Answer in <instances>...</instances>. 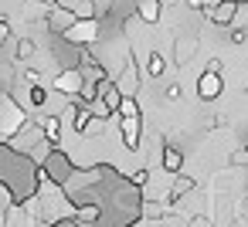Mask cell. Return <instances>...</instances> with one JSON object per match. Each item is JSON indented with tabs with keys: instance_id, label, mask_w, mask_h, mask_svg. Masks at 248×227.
Returning a JSON list of instances; mask_svg holds the SVG:
<instances>
[{
	"instance_id": "17",
	"label": "cell",
	"mask_w": 248,
	"mask_h": 227,
	"mask_svg": "<svg viewBox=\"0 0 248 227\" xmlns=\"http://www.w3.org/2000/svg\"><path fill=\"white\" fill-rule=\"evenodd\" d=\"M228 166H234V170H238V166H241V170H248V149H245V146H241V149H234V153L228 156Z\"/></svg>"
},
{
	"instance_id": "5",
	"label": "cell",
	"mask_w": 248,
	"mask_h": 227,
	"mask_svg": "<svg viewBox=\"0 0 248 227\" xmlns=\"http://www.w3.org/2000/svg\"><path fill=\"white\" fill-rule=\"evenodd\" d=\"M82 85H85V75H82V68H62L58 71V78L51 82V88L55 92H62V95H78L82 92Z\"/></svg>"
},
{
	"instance_id": "23",
	"label": "cell",
	"mask_w": 248,
	"mask_h": 227,
	"mask_svg": "<svg viewBox=\"0 0 248 227\" xmlns=\"http://www.w3.org/2000/svg\"><path fill=\"white\" fill-rule=\"evenodd\" d=\"M245 149H248V142H245Z\"/></svg>"
},
{
	"instance_id": "2",
	"label": "cell",
	"mask_w": 248,
	"mask_h": 227,
	"mask_svg": "<svg viewBox=\"0 0 248 227\" xmlns=\"http://www.w3.org/2000/svg\"><path fill=\"white\" fill-rule=\"evenodd\" d=\"M197 44H201V34L197 28H187L173 38V65L177 68H187L194 58H197Z\"/></svg>"
},
{
	"instance_id": "8",
	"label": "cell",
	"mask_w": 248,
	"mask_h": 227,
	"mask_svg": "<svg viewBox=\"0 0 248 227\" xmlns=\"http://www.w3.org/2000/svg\"><path fill=\"white\" fill-rule=\"evenodd\" d=\"M119 132H123V146L126 149H140V142H143V115H133V119H119Z\"/></svg>"
},
{
	"instance_id": "20",
	"label": "cell",
	"mask_w": 248,
	"mask_h": 227,
	"mask_svg": "<svg viewBox=\"0 0 248 227\" xmlns=\"http://www.w3.org/2000/svg\"><path fill=\"white\" fill-rule=\"evenodd\" d=\"M245 38H248V31H245V28H234V31H231V44H241Z\"/></svg>"
},
{
	"instance_id": "10",
	"label": "cell",
	"mask_w": 248,
	"mask_h": 227,
	"mask_svg": "<svg viewBox=\"0 0 248 227\" xmlns=\"http://www.w3.org/2000/svg\"><path fill=\"white\" fill-rule=\"evenodd\" d=\"M38 122H41V132H45V139H48L51 146H58V142H62V136H65L62 115H55V112H45V115H38Z\"/></svg>"
},
{
	"instance_id": "18",
	"label": "cell",
	"mask_w": 248,
	"mask_h": 227,
	"mask_svg": "<svg viewBox=\"0 0 248 227\" xmlns=\"http://www.w3.org/2000/svg\"><path fill=\"white\" fill-rule=\"evenodd\" d=\"M187 227H214V220L207 213H194V217H187Z\"/></svg>"
},
{
	"instance_id": "15",
	"label": "cell",
	"mask_w": 248,
	"mask_h": 227,
	"mask_svg": "<svg viewBox=\"0 0 248 227\" xmlns=\"http://www.w3.org/2000/svg\"><path fill=\"white\" fill-rule=\"evenodd\" d=\"M116 115H119V119H133V115H143V109H140L136 95H123V102H119Z\"/></svg>"
},
{
	"instance_id": "3",
	"label": "cell",
	"mask_w": 248,
	"mask_h": 227,
	"mask_svg": "<svg viewBox=\"0 0 248 227\" xmlns=\"http://www.w3.org/2000/svg\"><path fill=\"white\" fill-rule=\"evenodd\" d=\"M116 85H119V92H123V95H140L143 71H140V65H136V58H133V55H126V58H123V65H119V71H116Z\"/></svg>"
},
{
	"instance_id": "22",
	"label": "cell",
	"mask_w": 248,
	"mask_h": 227,
	"mask_svg": "<svg viewBox=\"0 0 248 227\" xmlns=\"http://www.w3.org/2000/svg\"><path fill=\"white\" fill-rule=\"evenodd\" d=\"M41 4H48V7H55V4H58V0H41Z\"/></svg>"
},
{
	"instance_id": "21",
	"label": "cell",
	"mask_w": 248,
	"mask_h": 227,
	"mask_svg": "<svg viewBox=\"0 0 248 227\" xmlns=\"http://www.w3.org/2000/svg\"><path fill=\"white\" fill-rule=\"evenodd\" d=\"M78 4H82V0H58V7H68V11H75Z\"/></svg>"
},
{
	"instance_id": "6",
	"label": "cell",
	"mask_w": 248,
	"mask_h": 227,
	"mask_svg": "<svg viewBox=\"0 0 248 227\" xmlns=\"http://www.w3.org/2000/svg\"><path fill=\"white\" fill-rule=\"evenodd\" d=\"M238 11H241L238 0H217V4L211 7V24L214 28H231L238 21Z\"/></svg>"
},
{
	"instance_id": "9",
	"label": "cell",
	"mask_w": 248,
	"mask_h": 227,
	"mask_svg": "<svg viewBox=\"0 0 248 227\" xmlns=\"http://www.w3.org/2000/svg\"><path fill=\"white\" fill-rule=\"evenodd\" d=\"M160 170L163 173H170V176H177L180 170H184V149L180 146H173L170 139L163 142V149H160Z\"/></svg>"
},
{
	"instance_id": "13",
	"label": "cell",
	"mask_w": 248,
	"mask_h": 227,
	"mask_svg": "<svg viewBox=\"0 0 248 227\" xmlns=\"http://www.w3.org/2000/svg\"><path fill=\"white\" fill-rule=\"evenodd\" d=\"M38 55V41L34 38H17L14 41V61H31Z\"/></svg>"
},
{
	"instance_id": "16",
	"label": "cell",
	"mask_w": 248,
	"mask_h": 227,
	"mask_svg": "<svg viewBox=\"0 0 248 227\" xmlns=\"http://www.w3.org/2000/svg\"><path fill=\"white\" fill-rule=\"evenodd\" d=\"M17 207V197H14V190L0 180V213H7V210H14Z\"/></svg>"
},
{
	"instance_id": "4",
	"label": "cell",
	"mask_w": 248,
	"mask_h": 227,
	"mask_svg": "<svg viewBox=\"0 0 248 227\" xmlns=\"http://www.w3.org/2000/svg\"><path fill=\"white\" fill-rule=\"evenodd\" d=\"M78 24V17H75V11H68V7H51L48 11V17H45V28H48V34L51 38H58V34H68L72 28Z\"/></svg>"
},
{
	"instance_id": "11",
	"label": "cell",
	"mask_w": 248,
	"mask_h": 227,
	"mask_svg": "<svg viewBox=\"0 0 248 227\" xmlns=\"http://www.w3.org/2000/svg\"><path fill=\"white\" fill-rule=\"evenodd\" d=\"M194 190H197V180H194L190 173H187V176H184V173H177V176L170 180V207H173V203H177L180 197L194 193Z\"/></svg>"
},
{
	"instance_id": "12",
	"label": "cell",
	"mask_w": 248,
	"mask_h": 227,
	"mask_svg": "<svg viewBox=\"0 0 248 227\" xmlns=\"http://www.w3.org/2000/svg\"><path fill=\"white\" fill-rule=\"evenodd\" d=\"M109 132V119H99V115H92L89 122H85V129L78 132V139H102Z\"/></svg>"
},
{
	"instance_id": "1",
	"label": "cell",
	"mask_w": 248,
	"mask_h": 227,
	"mask_svg": "<svg viewBox=\"0 0 248 227\" xmlns=\"http://www.w3.org/2000/svg\"><path fill=\"white\" fill-rule=\"evenodd\" d=\"M41 139H45L41 122H38V119H24V122H21V126H17V129H14V132L4 139V142H7L11 149H17V153H31V149H34Z\"/></svg>"
},
{
	"instance_id": "14",
	"label": "cell",
	"mask_w": 248,
	"mask_h": 227,
	"mask_svg": "<svg viewBox=\"0 0 248 227\" xmlns=\"http://www.w3.org/2000/svg\"><path fill=\"white\" fill-rule=\"evenodd\" d=\"M163 75H167V58L153 48V51H150V58H146V78H156V82H160Z\"/></svg>"
},
{
	"instance_id": "7",
	"label": "cell",
	"mask_w": 248,
	"mask_h": 227,
	"mask_svg": "<svg viewBox=\"0 0 248 227\" xmlns=\"http://www.w3.org/2000/svg\"><path fill=\"white\" fill-rule=\"evenodd\" d=\"M221 92H224V75L204 71V75L197 78V99H201V102H214Z\"/></svg>"
},
{
	"instance_id": "19",
	"label": "cell",
	"mask_w": 248,
	"mask_h": 227,
	"mask_svg": "<svg viewBox=\"0 0 248 227\" xmlns=\"http://www.w3.org/2000/svg\"><path fill=\"white\" fill-rule=\"evenodd\" d=\"M204 71H214V75H221V71H224V61H221V58H207Z\"/></svg>"
}]
</instances>
